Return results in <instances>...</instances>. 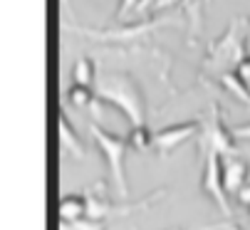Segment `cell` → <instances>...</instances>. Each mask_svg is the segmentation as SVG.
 <instances>
[{
	"instance_id": "1",
	"label": "cell",
	"mask_w": 250,
	"mask_h": 230,
	"mask_svg": "<svg viewBox=\"0 0 250 230\" xmlns=\"http://www.w3.org/2000/svg\"><path fill=\"white\" fill-rule=\"evenodd\" d=\"M97 97L114 104L124 117L129 119L131 126H144L146 119V97L141 84L131 74L124 72H109L102 74L97 82Z\"/></svg>"
},
{
	"instance_id": "2",
	"label": "cell",
	"mask_w": 250,
	"mask_h": 230,
	"mask_svg": "<svg viewBox=\"0 0 250 230\" xmlns=\"http://www.w3.org/2000/svg\"><path fill=\"white\" fill-rule=\"evenodd\" d=\"M89 134H92V141L97 144V148L102 151V156L106 159V166H109V173H112V181H114V186L119 190V196L126 198L129 188H126V173H124V156H126V151L131 148L129 139L104 131L94 122L89 124Z\"/></svg>"
},
{
	"instance_id": "3",
	"label": "cell",
	"mask_w": 250,
	"mask_h": 230,
	"mask_svg": "<svg viewBox=\"0 0 250 230\" xmlns=\"http://www.w3.org/2000/svg\"><path fill=\"white\" fill-rule=\"evenodd\" d=\"M201 190L221 208V213L230 215L228 193L223 186V156L216 151H203V173H201Z\"/></svg>"
},
{
	"instance_id": "4",
	"label": "cell",
	"mask_w": 250,
	"mask_h": 230,
	"mask_svg": "<svg viewBox=\"0 0 250 230\" xmlns=\"http://www.w3.org/2000/svg\"><path fill=\"white\" fill-rule=\"evenodd\" d=\"M203 151H216L223 159L235 156L238 146H235V134L221 122V111L218 106H210V122L203 126Z\"/></svg>"
},
{
	"instance_id": "5",
	"label": "cell",
	"mask_w": 250,
	"mask_h": 230,
	"mask_svg": "<svg viewBox=\"0 0 250 230\" xmlns=\"http://www.w3.org/2000/svg\"><path fill=\"white\" fill-rule=\"evenodd\" d=\"M203 131V126L198 122H181V124H171L166 129H159L154 134V146L159 148L161 156H166V153H171L173 148H178L181 144L191 141L193 136H198Z\"/></svg>"
},
{
	"instance_id": "6",
	"label": "cell",
	"mask_w": 250,
	"mask_h": 230,
	"mask_svg": "<svg viewBox=\"0 0 250 230\" xmlns=\"http://www.w3.org/2000/svg\"><path fill=\"white\" fill-rule=\"evenodd\" d=\"M164 22H171V20H164V18H146V20H141V22H134V25H126V27H114V30H80L77 27V32H82L84 37H92V40H134V37H139V35H146V32H151V30H156L159 25H164Z\"/></svg>"
},
{
	"instance_id": "7",
	"label": "cell",
	"mask_w": 250,
	"mask_h": 230,
	"mask_svg": "<svg viewBox=\"0 0 250 230\" xmlns=\"http://www.w3.org/2000/svg\"><path fill=\"white\" fill-rule=\"evenodd\" d=\"M57 215L62 223H69V225L87 220L89 218V196H80V193L62 196L60 206H57Z\"/></svg>"
},
{
	"instance_id": "8",
	"label": "cell",
	"mask_w": 250,
	"mask_h": 230,
	"mask_svg": "<svg viewBox=\"0 0 250 230\" xmlns=\"http://www.w3.org/2000/svg\"><path fill=\"white\" fill-rule=\"evenodd\" d=\"M57 134H60L62 148L69 153V156H75V159H84V156H87V151H84V146H82L80 134L75 131L72 122L67 119V114H64L62 109H60V114H57Z\"/></svg>"
},
{
	"instance_id": "9",
	"label": "cell",
	"mask_w": 250,
	"mask_h": 230,
	"mask_svg": "<svg viewBox=\"0 0 250 230\" xmlns=\"http://www.w3.org/2000/svg\"><path fill=\"white\" fill-rule=\"evenodd\" d=\"M248 173L250 166L235 156L223 159V186H226V193H240V188L248 183Z\"/></svg>"
},
{
	"instance_id": "10",
	"label": "cell",
	"mask_w": 250,
	"mask_h": 230,
	"mask_svg": "<svg viewBox=\"0 0 250 230\" xmlns=\"http://www.w3.org/2000/svg\"><path fill=\"white\" fill-rule=\"evenodd\" d=\"M72 80H75V84L92 87L94 80H97V64H94V60L80 57V60L75 62V67H72Z\"/></svg>"
},
{
	"instance_id": "11",
	"label": "cell",
	"mask_w": 250,
	"mask_h": 230,
	"mask_svg": "<svg viewBox=\"0 0 250 230\" xmlns=\"http://www.w3.org/2000/svg\"><path fill=\"white\" fill-rule=\"evenodd\" d=\"M97 92H92V87H82V84H72L67 89V102L77 106V109H89L97 102Z\"/></svg>"
},
{
	"instance_id": "12",
	"label": "cell",
	"mask_w": 250,
	"mask_h": 230,
	"mask_svg": "<svg viewBox=\"0 0 250 230\" xmlns=\"http://www.w3.org/2000/svg\"><path fill=\"white\" fill-rule=\"evenodd\" d=\"M126 139H129V146L136 148V151H149L154 146V134L149 131L146 124L144 126H131L129 134H126Z\"/></svg>"
},
{
	"instance_id": "13",
	"label": "cell",
	"mask_w": 250,
	"mask_h": 230,
	"mask_svg": "<svg viewBox=\"0 0 250 230\" xmlns=\"http://www.w3.org/2000/svg\"><path fill=\"white\" fill-rule=\"evenodd\" d=\"M221 82H223V87H226L228 92H233V94H235L240 102L250 104V89H248V87H245V84L238 80V77H235V72H230V74H223V80H221Z\"/></svg>"
},
{
	"instance_id": "14",
	"label": "cell",
	"mask_w": 250,
	"mask_h": 230,
	"mask_svg": "<svg viewBox=\"0 0 250 230\" xmlns=\"http://www.w3.org/2000/svg\"><path fill=\"white\" fill-rule=\"evenodd\" d=\"M146 3H149V0H119L117 20H124V18H126V15H131V13H141Z\"/></svg>"
},
{
	"instance_id": "15",
	"label": "cell",
	"mask_w": 250,
	"mask_h": 230,
	"mask_svg": "<svg viewBox=\"0 0 250 230\" xmlns=\"http://www.w3.org/2000/svg\"><path fill=\"white\" fill-rule=\"evenodd\" d=\"M235 77L250 89V57H243V60L235 64Z\"/></svg>"
},
{
	"instance_id": "16",
	"label": "cell",
	"mask_w": 250,
	"mask_h": 230,
	"mask_svg": "<svg viewBox=\"0 0 250 230\" xmlns=\"http://www.w3.org/2000/svg\"><path fill=\"white\" fill-rule=\"evenodd\" d=\"M72 228H75V230H104V223H102V220H89V218H87V220L75 223Z\"/></svg>"
},
{
	"instance_id": "17",
	"label": "cell",
	"mask_w": 250,
	"mask_h": 230,
	"mask_svg": "<svg viewBox=\"0 0 250 230\" xmlns=\"http://www.w3.org/2000/svg\"><path fill=\"white\" fill-rule=\"evenodd\" d=\"M238 201H240V206H243V208H248V210H250V183H245V186L240 188Z\"/></svg>"
},
{
	"instance_id": "18",
	"label": "cell",
	"mask_w": 250,
	"mask_h": 230,
	"mask_svg": "<svg viewBox=\"0 0 250 230\" xmlns=\"http://www.w3.org/2000/svg\"><path fill=\"white\" fill-rule=\"evenodd\" d=\"M233 134H235V139H250V124H245V126H235Z\"/></svg>"
},
{
	"instance_id": "19",
	"label": "cell",
	"mask_w": 250,
	"mask_h": 230,
	"mask_svg": "<svg viewBox=\"0 0 250 230\" xmlns=\"http://www.w3.org/2000/svg\"><path fill=\"white\" fill-rule=\"evenodd\" d=\"M210 230H243V228H238V225H230V223H223V225H218V228H210Z\"/></svg>"
},
{
	"instance_id": "20",
	"label": "cell",
	"mask_w": 250,
	"mask_h": 230,
	"mask_svg": "<svg viewBox=\"0 0 250 230\" xmlns=\"http://www.w3.org/2000/svg\"><path fill=\"white\" fill-rule=\"evenodd\" d=\"M181 3H184L186 8H191V5H196V3H198V0H181Z\"/></svg>"
},
{
	"instance_id": "21",
	"label": "cell",
	"mask_w": 250,
	"mask_h": 230,
	"mask_svg": "<svg viewBox=\"0 0 250 230\" xmlns=\"http://www.w3.org/2000/svg\"><path fill=\"white\" fill-rule=\"evenodd\" d=\"M208 230H210V228H208Z\"/></svg>"
}]
</instances>
